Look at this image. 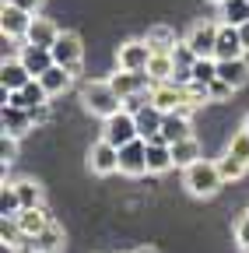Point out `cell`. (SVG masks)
<instances>
[{
    "label": "cell",
    "instance_id": "d4e9b609",
    "mask_svg": "<svg viewBox=\"0 0 249 253\" xmlns=\"http://www.w3.org/2000/svg\"><path fill=\"white\" fill-rule=\"evenodd\" d=\"M36 246H39V253H60L64 250V229H60L56 221H49V225L36 236Z\"/></svg>",
    "mask_w": 249,
    "mask_h": 253
},
{
    "label": "cell",
    "instance_id": "836d02e7",
    "mask_svg": "<svg viewBox=\"0 0 249 253\" xmlns=\"http://www.w3.org/2000/svg\"><path fill=\"white\" fill-rule=\"evenodd\" d=\"M18 158V137H11V134H4L0 137V162H4V169Z\"/></svg>",
    "mask_w": 249,
    "mask_h": 253
},
{
    "label": "cell",
    "instance_id": "7bdbcfd3",
    "mask_svg": "<svg viewBox=\"0 0 249 253\" xmlns=\"http://www.w3.org/2000/svg\"><path fill=\"white\" fill-rule=\"evenodd\" d=\"M211 4H225V0H211Z\"/></svg>",
    "mask_w": 249,
    "mask_h": 253
},
{
    "label": "cell",
    "instance_id": "3957f363",
    "mask_svg": "<svg viewBox=\"0 0 249 253\" xmlns=\"http://www.w3.org/2000/svg\"><path fill=\"white\" fill-rule=\"evenodd\" d=\"M151 102L158 106L162 113H176V109L193 113V109H197V106L190 102V88L179 84V81H158V84L151 88Z\"/></svg>",
    "mask_w": 249,
    "mask_h": 253
},
{
    "label": "cell",
    "instance_id": "7402d4cb",
    "mask_svg": "<svg viewBox=\"0 0 249 253\" xmlns=\"http://www.w3.org/2000/svg\"><path fill=\"white\" fill-rule=\"evenodd\" d=\"M134 116H137V134H141L144 141H151V137H158V134H162V120H165V113L154 106V102L144 106V109L134 113Z\"/></svg>",
    "mask_w": 249,
    "mask_h": 253
},
{
    "label": "cell",
    "instance_id": "f546056e",
    "mask_svg": "<svg viewBox=\"0 0 249 253\" xmlns=\"http://www.w3.org/2000/svg\"><path fill=\"white\" fill-rule=\"evenodd\" d=\"M18 211H21V197H18L14 183L4 179V190H0V214H4V218H14Z\"/></svg>",
    "mask_w": 249,
    "mask_h": 253
},
{
    "label": "cell",
    "instance_id": "83f0119b",
    "mask_svg": "<svg viewBox=\"0 0 249 253\" xmlns=\"http://www.w3.org/2000/svg\"><path fill=\"white\" fill-rule=\"evenodd\" d=\"M14 190H18V197H21V208H42V186L36 179H18Z\"/></svg>",
    "mask_w": 249,
    "mask_h": 253
},
{
    "label": "cell",
    "instance_id": "9c48e42d",
    "mask_svg": "<svg viewBox=\"0 0 249 253\" xmlns=\"http://www.w3.org/2000/svg\"><path fill=\"white\" fill-rule=\"evenodd\" d=\"M119 172L130 176V179H137V176L147 172V141L144 137H137V141L119 148Z\"/></svg>",
    "mask_w": 249,
    "mask_h": 253
},
{
    "label": "cell",
    "instance_id": "4fadbf2b",
    "mask_svg": "<svg viewBox=\"0 0 249 253\" xmlns=\"http://www.w3.org/2000/svg\"><path fill=\"white\" fill-rule=\"evenodd\" d=\"M0 126H4V134H11V137H18V141H21L28 130H36L32 113L21 109V106H7V102H4V113H0Z\"/></svg>",
    "mask_w": 249,
    "mask_h": 253
},
{
    "label": "cell",
    "instance_id": "6da1fadb",
    "mask_svg": "<svg viewBox=\"0 0 249 253\" xmlns=\"http://www.w3.org/2000/svg\"><path fill=\"white\" fill-rule=\"evenodd\" d=\"M81 106H84V113H91L95 120H109V116H116L123 109V99L116 95V88L106 78V81H88L81 88Z\"/></svg>",
    "mask_w": 249,
    "mask_h": 253
},
{
    "label": "cell",
    "instance_id": "277c9868",
    "mask_svg": "<svg viewBox=\"0 0 249 253\" xmlns=\"http://www.w3.org/2000/svg\"><path fill=\"white\" fill-rule=\"evenodd\" d=\"M53 60L60 63V67L81 74V67H84V42H81L77 32H60V39L53 42Z\"/></svg>",
    "mask_w": 249,
    "mask_h": 253
},
{
    "label": "cell",
    "instance_id": "ba28073f",
    "mask_svg": "<svg viewBox=\"0 0 249 253\" xmlns=\"http://www.w3.org/2000/svg\"><path fill=\"white\" fill-rule=\"evenodd\" d=\"M217 25L221 21H193L190 28H186V42H190V49L197 56H214V46H217Z\"/></svg>",
    "mask_w": 249,
    "mask_h": 253
},
{
    "label": "cell",
    "instance_id": "f35d334b",
    "mask_svg": "<svg viewBox=\"0 0 249 253\" xmlns=\"http://www.w3.org/2000/svg\"><path fill=\"white\" fill-rule=\"evenodd\" d=\"M4 4H14V7H21V11H32V14H39L46 0H4Z\"/></svg>",
    "mask_w": 249,
    "mask_h": 253
},
{
    "label": "cell",
    "instance_id": "484cf974",
    "mask_svg": "<svg viewBox=\"0 0 249 253\" xmlns=\"http://www.w3.org/2000/svg\"><path fill=\"white\" fill-rule=\"evenodd\" d=\"M147 74H151V81H154V84H158V81H172V74H176L172 53H154V56H151V63H147Z\"/></svg>",
    "mask_w": 249,
    "mask_h": 253
},
{
    "label": "cell",
    "instance_id": "ffe728a7",
    "mask_svg": "<svg viewBox=\"0 0 249 253\" xmlns=\"http://www.w3.org/2000/svg\"><path fill=\"white\" fill-rule=\"evenodd\" d=\"M200 158H204V148H200V141H197L193 134L172 144V162H176V169H190L193 162H200Z\"/></svg>",
    "mask_w": 249,
    "mask_h": 253
},
{
    "label": "cell",
    "instance_id": "4dcf8cb0",
    "mask_svg": "<svg viewBox=\"0 0 249 253\" xmlns=\"http://www.w3.org/2000/svg\"><path fill=\"white\" fill-rule=\"evenodd\" d=\"M217 78V60L214 56H200L197 63H193V81L197 84H211Z\"/></svg>",
    "mask_w": 249,
    "mask_h": 253
},
{
    "label": "cell",
    "instance_id": "e0dca14e",
    "mask_svg": "<svg viewBox=\"0 0 249 253\" xmlns=\"http://www.w3.org/2000/svg\"><path fill=\"white\" fill-rule=\"evenodd\" d=\"M28 81H32V71L21 63V56L0 63V84H4V91H21Z\"/></svg>",
    "mask_w": 249,
    "mask_h": 253
},
{
    "label": "cell",
    "instance_id": "d6a6232c",
    "mask_svg": "<svg viewBox=\"0 0 249 253\" xmlns=\"http://www.w3.org/2000/svg\"><path fill=\"white\" fill-rule=\"evenodd\" d=\"M207 95H211V102H225V99H232V95H235V88H232L228 81H221V78H214V81L207 84Z\"/></svg>",
    "mask_w": 249,
    "mask_h": 253
},
{
    "label": "cell",
    "instance_id": "30bf717a",
    "mask_svg": "<svg viewBox=\"0 0 249 253\" xmlns=\"http://www.w3.org/2000/svg\"><path fill=\"white\" fill-rule=\"evenodd\" d=\"M109 84L116 88L119 99H127V95H137V91H151V88H154V81H151L147 71H123V67H116V74H109Z\"/></svg>",
    "mask_w": 249,
    "mask_h": 253
},
{
    "label": "cell",
    "instance_id": "2e32d148",
    "mask_svg": "<svg viewBox=\"0 0 249 253\" xmlns=\"http://www.w3.org/2000/svg\"><path fill=\"white\" fill-rule=\"evenodd\" d=\"M21 63L28 71H32V78H42L49 67H53V49H46V46H32V42H25L21 46Z\"/></svg>",
    "mask_w": 249,
    "mask_h": 253
},
{
    "label": "cell",
    "instance_id": "1f68e13d",
    "mask_svg": "<svg viewBox=\"0 0 249 253\" xmlns=\"http://www.w3.org/2000/svg\"><path fill=\"white\" fill-rule=\"evenodd\" d=\"M228 151H232L235 158H242V162L249 166V134H246V130L232 134V141H228Z\"/></svg>",
    "mask_w": 249,
    "mask_h": 253
},
{
    "label": "cell",
    "instance_id": "52a82bcc",
    "mask_svg": "<svg viewBox=\"0 0 249 253\" xmlns=\"http://www.w3.org/2000/svg\"><path fill=\"white\" fill-rule=\"evenodd\" d=\"M154 49L147 46V39H127L119 49H116V67L123 71H147Z\"/></svg>",
    "mask_w": 249,
    "mask_h": 253
},
{
    "label": "cell",
    "instance_id": "f1b7e54d",
    "mask_svg": "<svg viewBox=\"0 0 249 253\" xmlns=\"http://www.w3.org/2000/svg\"><path fill=\"white\" fill-rule=\"evenodd\" d=\"M217 169H221L225 183H228V179H242V176L249 172V166L242 162V158H235V155H232L228 148H225V155H221V158H217Z\"/></svg>",
    "mask_w": 249,
    "mask_h": 253
},
{
    "label": "cell",
    "instance_id": "7c38bea8",
    "mask_svg": "<svg viewBox=\"0 0 249 253\" xmlns=\"http://www.w3.org/2000/svg\"><path fill=\"white\" fill-rule=\"evenodd\" d=\"M32 18H36L32 11H21V7H14V4H4V7H0V32H4V36H11V39H21V42H25Z\"/></svg>",
    "mask_w": 249,
    "mask_h": 253
},
{
    "label": "cell",
    "instance_id": "ac0fdd59",
    "mask_svg": "<svg viewBox=\"0 0 249 253\" xmlns=\"http://www.w3.org/2000/svg\"><path fill=\"white\" fill-rule=\"evenodd\" d=\"M193 134V126H190V113H182V109H176V113H165V120H162V141H169V144H176V141H182V137H190Z\"/></svg>",
    "mask_w": 249,
    "mask_h": 253
},
{
    "label": "cell",
    "instance_id": "cb8c5ba5",
    "mask_svg": "<svg viewBox=\"0 0 249 253\" xmlns=\"http://www.w3.org/2000/svg\"><path fill=\"white\" fill-rule=\"evenodd\" d=\"M144 39H147V46H151L154 53H172V46L179 42V39H176V32H172L169 25H151Z\"/></svg>",
    "mask_w": 249,
    "mask_h": 253
},
{
    "label": "cell",
    "instance_id": "44dd1931",
    "mask_svg": "<svg viewBox=\"0 0 249 253\" xmlns=\"http://www.w3.org/2000/svg\"><path fill=\"white\" fill-rule=\"evenodd\" d=\"M14 218H18V225H21L25 236H39L49 221H53V214L46 211V204H42V208H21Z\"/></svg>",
    "mask_w": 249,
    "mask_h": 253
},
{
    "label": "cell",
    "instance_id": "ab89813d",
    "mask_svg": "<svg viewBox=\"0 0 249 253\" xmlns=\"http://www.w3.org/2000/svg\"><path fill=\"white\" fill-rule=\"evenodd\" d=\"M134 253H162V250H158V246H151V243H144V246H137Z\"/></svg>",
    "mask_w": 249,
    "mask_h": 253
},
{
    "label": "cell",
    "instance_id": "7a4b0ae2",
    "mask_svg": "<svg viewBox=\"0 0 249 253\" xmlns=\"http://www.w3.org/2000/svg\"><path fill=\"white\" fill-rule=\"evenodd\" d=\"M182 186L190 190L193 197H214L217 190L225 186V176L217 169V162L200 158V162H193L190 169H182Z\"/></svg>",
    "mask_w": 249,
    "mask_h": 253
},
{
    "label": "cell",
    "instance_id": "b9f144b4",
    "mask_svg": "<svg viewBox=\"0 0 249 253\" xmlns=\"http://www.w3.org/2000/svg\"><path fill=\"white\" fill-rule=\"evenodd\" d=\"M242 130H246V134H249V116H246V120H242Z\"/></svg>",
    "mask_w": 249,
    "mask_h": 253
},
{
    "label": "cell",
    "instance_id": "8fae6325",
    "mask_svg": "<svg viewBox=\"0 0 249 253\" xmlns=\"http://www.w3.org/2000/svg\"><path fill=\"white\" fill-rule=\"evenodd\" d=\"M235 56H246L242 32H239V25L221 21V25H217V46H214V60H235Z\"/></svg>",
    "mask_w": 249,
    "mask_h": 253
},
{
    "label": "cell",
    "instance_id": "8d00e7d4",
    "mask_svg": "<svg viewBox=\"0 0 249 253\" xmlns=\"http://www.w3.org/2000/svg\"><path fill=\"white\" fill-rule=\"evenodd\" d=\"M144 106H151V91H137V95H127V99H123V109L127 113H141Z\"/></svg>",
    "mask_w": 249,
    "mask_h": 253
},
{
    "label": "cell",
    "instance_id": "5b68a950",
    "mask_svg": "<svg viewBox=\"0 0 249 253\" xmlns=\"http://www.w3.org/2000/svg\"><path fill=\"white\" fill-rule=\"evenodd\" d=\"M102 137H106L109 144H116V148L137 141V137H141V134H137V116H134V113H127V109H119L116 116L102 120Z\"/></svg>",
    "mask_w": 249,
    "mask_h": 253
},
{
    "label": "cell",
    "instance_id": "5bb4252c",
    "mask_svg": "<svg viewBox=\"0 0 249 253\" xmlns=\"http://www.w3.org/2000/svg\"><path fill=\"white\" fill-rule=\"evenodd\" d=\"M60 32H64V28H60L53 18H42V14H36V18H32V25H28V36H25V42L53 49V42L60 39Z\"/></svg>",
    "mask_w": 249,
    "mask_h": 253
},
{
    "label": "cell",
    "instance_id": "9a60e30c",
    "mask_svg": "<svg viewBox=\"0 0 249 253\" xmlns=\"http://www.w3.org/2000/svg\"><path fill=\"white\" fill-rule=\"evenodd\" d=\"M169 169H176V162H172V144L162 141V137H151V141H147V172H151V176H162V172H169Z\"/></svg>",
    "mask_w": 249,
    "mask_h": 253
},
{
    "label": "cell",
    "instance_id": "4316f807",
    "mask_svg": "<svg viewBox=\"0 0 249 253\" xmlns=\"http://www.w3.org/2000/svg\"><path fill=\"white\" fill-rule=\"evenodd\" d=\"M217 7H221V14H217V18H221V21H228V25H246L249 21V0H225V4H217Z\"/></svg>",
    "mask_w": 249,
    "mask_h": 253
},
{
    "label": "cell",
    "instance_id": "e575fe53",
    "mask_svg": "<svg viewBox=\"0 0 249 253\" xmlns=\"http://www.w3.org/2000/svg\"><path fill=\"white\" fill-rule=\"evenodd\" d=\"M25 232H21V225H18V218H4L0 221V239L4 243H18Z\"/></svg>",
    "mask_w": 249,
    "mask_h": 253
},
{
    "label": "cell",
    "instance_id": "60d3db41",
    "mask_svg": "<svg viewBox=\"0 0 249 253\" xmlns=\"http://www.w3.org/2000/svg\"><path fill=\"white\" fill-rule=\"evenodd\" d=\"M239 32H242V46H246V53H249V21H246Z\"/></svg>",
    "mask_w": 249,
    "mask_h": 253
},
{
    "label": "cell",
    "instance_id": "d590c367",
    "mask_svg": "<svg viewBox=\"0 0 249 253\" xmlns=\"http://www.w3.org/2000/svg\"><path fill=\"white\" fill-rule=\"evenodd\" d=\"M235 243H239L242 253H249V211L235 221Z\"/></svg>",
    "mask_w": 249,
    "mask_h": 253
},
{
    "label": "cell",
    "instance_id": "74e56055",
    "mask_svg": "<svg viewBox=\"0 0 249 253\" xmlns=\"http://www.w3.org/2000/svg\"><path fill=\"white\" fill-rule=\"evenodd\" d=\"M28 113H32V123H36V126H46V123L53 120V109H49V102H42V106H32Z\"/></svg>",
    "mask_w": 249,
    "mask_h": 253
},
{
    "label": "cell",
    "instance_id": "603a6c76",
    "mask_svg": "<svg viewBox=\"0 0 249 253\" xmlns=\"http://www.w3.org/2000/svg\"><path fill=\"white\" fill-rule=\"evenodd\" d=\"M39 81H42V88L49 91V99H56V95H64V91L74 84V71H67V67H60V63H53V67H49Z\"/></svg>",
    "mask_w": 249,
    "mask_h": 253
},
{
    "label": "cell",
    "instance_id": "d6986e66",
    "mask_svg": "<svg viewBox=\"0 0 249 253\" xmlns=\"http://www.w3.org/2000/svg\"><path fill=\"white\" fill-rule=\"evenodd\" d=\"M217 78L228 81L235 91L249 81V60L246 56H235V60H217Z\"/></svg>",
    "mask_w": 249,
    "mask_h": 253
},
{
    "label": "cell",
    "instance_id": "8992f818",
    "mask_svg": "<svg viewBox=\"0 0 249 253\" xmlns=\"http://www.w3.org/2000/svg\"><path fill=\"white\" fill-rule=\"evenodd\" d=\"M88 172H95V176H112V172H119V148L109 144L106 137H99L95 144L88 148Z\"/></svg>",
    "mask_w": 249,
    "mask_h": 253
}]
</instances>
